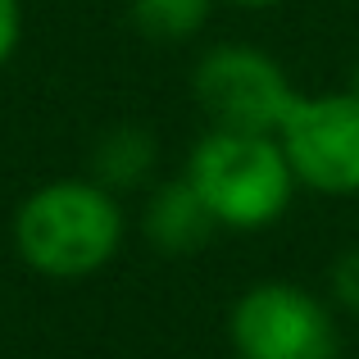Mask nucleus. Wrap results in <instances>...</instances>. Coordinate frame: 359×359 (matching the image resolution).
Instances as JSON below:
<instances>
[{
  "label": "nucleus",
  "instance_id": "1",
  "mask_svg": "<svg viewBox=\"0 0 359 359\" xmlns=\"http://www.w3.org/2000/svg\"><path fill=\"white\" fill-rule=\"evenodd\" d=\"M9 237L32 273L78 282L114 264L128 237V214L118 205V191L96 177H55L18 201Z\"/></svg>",
  "mask_w": 359,
  "mask_h": 359
},
{
  "label": "nucleus",
  "instance_id": "12",
  "mask_svg": "<svg viewBox=\"0 0 359 359\" xmlns=\"http://www.w3.org/2000/svg\"><path fill=\"white\" fill-rule=\"evenodd\" d=\"M355 91H359V73H355Z\"/></svg>",
  "mask_w": 359,
  "mask_h": 359
},
{
  "label": "nucleus",
  "instance_id": "2",
  "mask_svg": "<svg viewBox=\"0 0 359 359\" xmlns=\"http://www.w3.org/2000/svg\"><path fill=\"white\" fill-rule=\"evenodd\" d=\"M182 177L210 205L219 232H264L287 219L300 182L282 155L278 132L205 128Z\"/></svg>",
  "mask_w": 359,
  "mask_h": 359
},
{
  "label": "nucleus",
  "instance_id": "8",
  "mask_svg": "<svg viewBox=\"0 0 359 359\" xmlns=\"http://www.w3.org/2000/svg\"><path fill=\"white\" fill-rule=\"evenodd\" d=\"M219 0H128L132 27L155 46H187L205 32Z\"/></svg>",
  "mask_w": 359,
  "mask_h": 359
},
{
  "label": "nucleus",
  "instance_id": "7",
  "mask_svg": "<svg viewBox=\"0 0 359 359\" xmlns=\"http://www.w3.org/2000/svg\"><path fill=\"white\" fill-rule=\"evenodd\" d=\"M159 164V146L155 132L141 123H118L91 150V177L105 182L109 191H128V187H146L155 177Z\"/></svg>",
  "mask_w": 359,
  "mask_h": 359
},
{
  "label": "nucleus",
  "instance_id": "3",
  "mask_svg": "<svg viewBox=\"0 0 359 359\" xmlns=\"http://www.w3.org/2000/svg\"><path fill=\"white\" fill-rule=\"evenodd\" d=\"M228 346L237 359H337V309L305 282L259 278L232 300Z\"/></svg>",
  "mask_w": 359,
  "mask_h": 359
},
{
  "label": "nucleus",
  "instance_id": "10",
  "mask_svg": "<svg viewBox=\"0 0 359 359\" xmlns=\"http://www.w3.org/2000/svg\"><path fill=\"white\" fill-rule=\"evenodd\" d=\"M23 41V0H0V69L18 55Z\"/></svg>",
  "mask_w": 359,
  "mask_h": 359
},
{
  "label": "nucleus",
  "instance_id": "9",
  "mask_svg": "<svg viewBox=\"0 0 359 359\" xmlns=\"http://www.w3.org/2000/svg\"><path fill=\"white\" fill-rule=\"evenodd\" d=\"M327 300L341 314H359V245H341V255L327 264Z\"/></svg>",
  "mask_w": 359,
  "mask_h": 359
},
{
  "label": "nucleus",
  "instance_id": "5",
  "mask_svg": "<svg viewBox=\"0 0 359 359\" xmlns=\"http://www.w3.org/2000/svg\"><path fill=\"white\" fill-rule=\"evenodd\" d=\"M300 191L359 196V91H300L278 128Z\"/></svg>",
  "mask_w": 359,
  "mask_h": 359
},
{
  "label": "nucleus",
  "instance_id": "4",
  "mask_svg": "<svg viewBox=\"0 0 359 359\" xmlns=\"http://www.w3.org/2000/svg\"><path fill=\"white\" fill-rule=\"evenodd\" d=\"M191 96L210 128L237 132H278L287 109L296 105L300 87L287 78L282 60H273L259 46L223 41L196 60Z\"/></svg>",
  "mask_w": 359,
  "mask_h": 359
},
{
  "label": "nucleus",
  "instance_id": "6",
  "mask_svg": "<svg viewBox=\"0 0 359 359\" xmlns=\"http://www.w3.org/2000/svg\"><path fill=\"white\" fill-rule=\"evenodd\" d=\"M219 223H214L210 205L196 196L187 177H164L150 187L146 205H141V237L155 245L164 259H191L214 241Z\"/></svg>",
  "mask_w": 359,
  "mask_h": 359
},
{
  "label": "nucleus",
  "instance_id": "11",
  "mask_svg": "<svg viewBox=\"0 0 359 359\" xmlns=\"http://www.w3.org/2000/svg\"><path fill=\"white\" fill-rule=\"evenodd\" d=\"M223 5H237V9H273L282 0H223Z\"/></svg>",
  "mask_w": 359,
  "mask_h": 359
}]
</instances>
